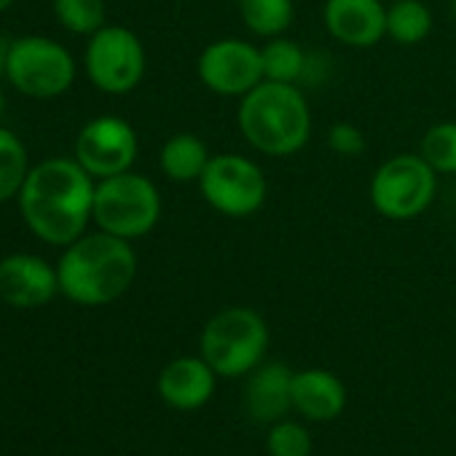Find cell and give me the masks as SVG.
I'll return each mask as SVG.
<instances>
[{"label":"cell","instance_id":"1","mask_svg":"<svg viewBox=\"0 0 456 456\" xmlns=\"http://www.w3.org/2000/svg\"><path fill=\"white\" fill-rule=\"evenodd\" d=\"M97 180L73 159L36 164L17 196L30 232L54 248H68L86 234L94 212Z\"/></svg>","mask_w":456,"mask_h":456},{"label":"cell","instance_id":"2","mask_svg":"<svg viewBox=\"0 0 456 456\" xmlns=\"http://www.w3.org/2000/svg\"><path fill=\"white\" fill-rule=\"evenodd\" d=\"M60 293L78 306L118 301L137 277V253L129 240L108 232L84 234L57 261Z\"/></svg>","mask_w":456,"mask_h":456},{"label":"cell","instance_id":"3","mask_svg":"<svg viewBox=\"0 0 456 456\" xmlns=\"http://www.w3.org/2000/svg\"><path fill=\"white\" fill-rule=\"evenodd\" d=\"M237 124L248 145L272 159L296 156L312 137V110L298 84L261 81L240 100Z\"/></svg>","mask_w":456,"mask_h":456},{"label":"cell","instance_id":"4","mask_svg":"<svg viewBox=\"0 0 456 456\" xmlns=\"http://www.w3.org/2000/svg\"><path fill=\"white\" fill-rule=\"evenodd\" d=\"M201 357L223 379L253 373L269 349V325L250 306H228L212 314L199 338Z\"/></svg>","mask_w":456,"mask_h":456},{"label":"cell","instance_id":"5","mask_svg":"<svg viewBox=\"0 0 456 456\" xmlns=\"http://www.w3.org/2000/svg\"><path fill=\"white\" fill-rule=\"evenodd\" d=\"M161 217V193L151 177L137 172H121L97 180L92 220L100 232L121 240H140L151 234Z\"/></svg>","mask_w":456,"mask_h":456},{"label":"cell","instance_id":"6","mask_svg":"<svg viewBox=\"0 0 456 456\" xmlns=\"http://www.w3.org/2000/svg\"><path fill=\"white\" fill-rule=\"evenodd\" d=\"M4 73L20 94L33 100H54L73 86L76 60L54 38L22 36L9 44Z\"/></svg>","mask_w":456,"mask_h":456},{"label":"cell","instance_id":"7","mask_svg":"<svg viewBox=\"0 0 456 456\" xmlns=\"http://www.w3.org/2000/svg\"><path fill=\"white\" fill-rule=\"evenodd\" d=\"M437 193V172L419 153H397L381 161L370 177L368 196L387 220H413L424 215Z\"/></svg>","mask_w":456,"mask_h":456},{"label":"cell","instance_id":"8","mask_svg":"<svg viewBox=\"0 0 456 456\" xmlns=\"http://www.w3.org/2000/svg\"><path fill=\"white\" fill-rule=\"evenodd\" d=\"M204 201L225 217L256 215L269 193L264 169L242 153H215L199 177Z\"/></svg>","mask_w":456,"mask_h":456},{"label":"cell","instance_id":"9","mask_svg":"<svg viewBox=\"0 0 456 456\" xmlns=\"http://www.w3.org/2000/svg\"><path fill=\"white\" fill-rule=\"evenodd\" d=\"M145 46L129 28L121 25H105L94 36H89L86 52H84V68L89 81L113 97L129 94L140 86L145 76Z\"/></svg>","mask_w":456,"mask_h":456},{"label":"cell","instance_id":"10","mask_svg":"<svg viewBox=\"0 0 456 456\" xmlns=\"http://www.w3.org/2000/svg\"><path fill=\"white\" fill-rule=\"evenodd\" d=\"M196 73L212 94L237 100L266 81L261 49L242 38H220L207 44L196 60Z\"/></svg>","mask_w":456,"mask_h":456},{"label":"cell","instance_id":"11","mask_svg":"<svg viewBox=\"0 0 456 456\" xmlns=\"http://www.w3.org/2000/svg\"><path fill=\"white\" fill-rule=\"evenodd\" d=\"M137 132L121 116H97L76 137V161L94 177H113L129 172L137 161Z\"/></svg>","mask_w":456,"mask_h":456},{"label":"cell","instance_id":"12","mask_svg":"<svg viewBox=\"0 0 456 456\" xmlns=\"http://www.w3.org/2000/svg\"><path fill=\"white\" fill-rule=\"evenodd\" d=\"M60 293L57 266L33 253L0 258V301L14 309H41Z\"/></svg>","mask_w":456,"mask_h":456},{"label":"cell","instance_id":"13","mask_svg":"<svg viewBox=\"0 0 456 456\" xmlns=\"http://www.w3.org/2000/svg\"><path fill=\"white\" fill-rule=\"evenodd\" d=\"M322 22L333 41L352 49H370L387 38L384 0H325Z\"/></svg>","mask_w":456,"mask_h":456},{"label":"cell","instance_id":"14","mask_svg":"<svg viewBox=\"0 0 456 456\" xmlns=\"http://www.w3.org/2000/svg\"><path fill=\"white\" fill-rule=\"evenodd\" d=\"M217 373L209 368V362L199 357H175L164 365L159 373L156 389L161 400L175 411H196L209 403L215 392Z\"/></svg>","mask_w":456,"mask_h":456},{"label":"cell","instance_id":"15","mask_svg":"<svg viewBox=\"0 0 456 456\" xmlns=\"http://www.w3.org/2000/svg\"><path fill=\"white\" fill-rule=\"evenodd\" d=\"M248 413L258 424H274L293 408V370L282 362L258 365L248 381Z\"/></svg>","mask_w":456,"mask_h":456},{"label":"cell","instance_id":"16","mask_svg":"<svg viewBox=\"0 0 456 456\" xmlns=\"http://www.w3.org/2000/svg\"><path fill=\"white\" fill-rule=\"evenodd\" d=\"M346 408V389L341 379L325 368H306L293 373V411L309 421H333Z\"/></svg>","mask_w":456,"mask_h":456},{"label":"cell","instance_id":"17","mask_svg":"<svg viewBox=\"0 0 456 456\" xmlns=\"http://www.w3.org/2000/svg\"><path fill=\"white\" fill-rule=\"evenodd\" d=\"M212 153L207 142L191 132H177L172 134L159 153V167L167 180L172 183H199L209 164Z\"/></svg>","mask_w":456,"mask_h":456},{"label":"cell","instance_id":"18","mask_svg":"<svg viewBox=\"0 0 456 456\" xmlns=\"http://www.w3.org/2000/svg\"><path fill=\"white\" fill-rule=\"evenodd\" d=\"M261 60H264V78L266 81L298 84L309 70V54L304 52V46L293 38H285V36L269 38L261 46Z\"/></svg>","mask_w":456,"mask_h":456},{"label":"cell","instance_id":"19","mask_svg":"<svg viewBox=\"0 0 456 456\" xmlns=\"http://www.w3.org/2000/svg\"><path fill=\"white\" fill-rule=\"evenodd\" d=\"M432 33V12L424 0H392L387 6V36L400 46H416Z\"/></svg>","mask_w":456,"mask_h":456},{"label":"cell","instance_id":"20","mask_svg":"<svg viewBox=\"0 0 456 456\" xmlns=\"http://www.w3.org/2000/svg\"><path fill=\"white\" fill-rule=\"evenodd\" d=\"M240 17L253 36L269 41L290 30L296 4L293 0H240Z\"/></svg>","mask_w":456,"mask_h":456},{"label":"cell","instance_id":"21","mask_svg":"<svg viewBox=\"0 0 456 456\" xmlns=\"http://www.w3.org/2000/svg\"><path fill=\"white\" fill-rule=\"evenodd\" d=\"M30 169L33 167L25 142L12 129L0 126V204L20 196Z\"/></svg>","mask_w":456,"mask_h":456},{"label":"cell","instance_id":"22","mask_svg":"<svg viewBox=\"0 0 456 456\" xmlns=\"http://www.w3.org/2000/svg\"><path fill=\"white\" fill-rule=\"evenodd\" d=\"M54 17L65 30L73 36H94L100 28H105V0H52Z\"/></svg>","mask_w":456,"mask_h":456},{"label":"cell","instance_id":"23","mask_svg":"<svg viewBox=\"0 0 456 456\" xmlns=\"http://www.w3.org/2000/svg\"><path fill=\"white\" fill-rule=\"evenodd\" d=\"M419 156L437 175H456V121L432 124L419 142Z\"/></svg>","mask_w":456,"mask_h":456},{"label":"cell","instance_id":"24","mask_svg":"<svg viewBox=\"0 0 456 456\" xmlns=\"http://www.w3.org/2000/svg\"><path fill=\"white\" fill-rule=\"evenodd\" d=\"M266 445L272 456H312V435L298 421H274Z\"/></svg>","mask_w":456,"mask_h":456},{"label":"cell","instance_id":"25","mask_svg":"<svg viewBox=\"0 0 456 456\" xmlns=\"http://www.w3.org/2000/svg\"><path fill=\"white\" fill-rule=\"evenodd\" d=\"M328 145L333 153L338 156H346V159H357L365 153L368 148V140L362 134V129L352 121H336L330 129H328Z\"/></svg>","mask_w":456,"mask_h":456},{"label":"cell","instance_id":"26","mask_svg":"<svg viewBox=\"0 0 456 456\" xmlns=\"http://www.w3.org/2000/svg\"><path fill=\"white\" fill-rule=\"evenodd\" d=\"M17 4V0H0V14H4V12H9L12 6Z\"/></svg>","mask_w":456,"mask_h":456},{"label":"cell","instance_id":"27","mask_svg":"<svg viewBox=\"0 0 456 456\" xmlns=\"http://www.w3.org/2000/svg\"><path fill=\"white\" fill-rule=\"evenodd\" d=\"M4 108H6V97H4V89H0V116H4Z\"/></svg>","mask_w":456,"mask_h":456},{"label":"cell","instance_id":"28","mask_svg":"<svg viewBox=\"0 0 456 456\" xmlns=\"http://www.w3.org/2000/svg\"><path fill=\"white\" fill-rule=\"evenodd\" d=\"M451 12H453V17H456V0H451Z\"/></svg>","mask_w":456,"mask_h":456}]
</instances>
